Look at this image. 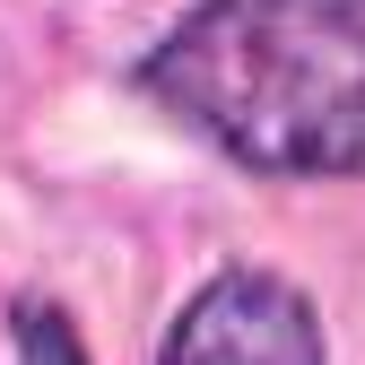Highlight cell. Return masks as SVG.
Returning <instances> with one entry per match:
<instances>
[{"instance_id": "3", "label": "cell", "mask_w": 365, "mask_h": 365, "mask_svg": "<svg viewBox=\"0 0 365 365\" xmlns=\"http://www.w3.org/2000/svg\"><path fill=\"white\" fill-rule=\"evenodd\" d=\"M9 339H18V365H87L70 313H61L53 296H18V304H9Z\"/></svg>"}, {"instance_id": "1", "label": "cell", "mask_w": 365, "mask_h": 365, "mask_svg": "<svg viewBox=\"0 0 365 365\" xmlns=\"http://www.w3.org/2000/svg\"><path fill=\"white\" fill-rule=\"evenodd\" d=\"M130 78L261 182L365 174V0H192Z\"/></svg>"}, {"instance_id": "2", "label": "cell", "mask_w": 365, "mask_h": 365, "mask_svg": "<svg viewBox=\"0 0 365 365\" xmlns=\"http://www.w3.org/2000/svg\"><path fill=\"white\" fill-rule=\"evenodd\" d=\"M157 365H331L322 313L279 269H217L165 322Z\"/></svg>"}]
</instances>
